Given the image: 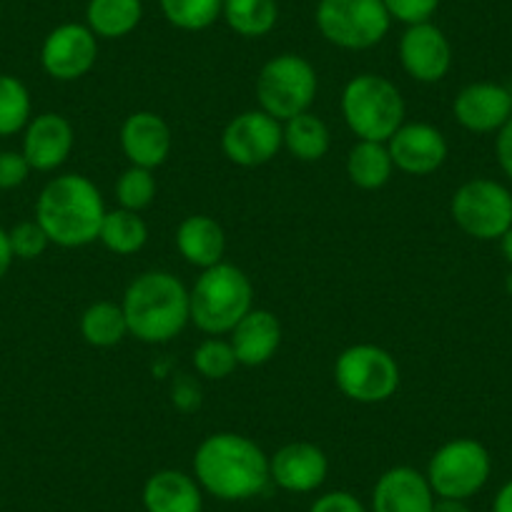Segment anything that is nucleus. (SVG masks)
Instances as JSON below:
<instances>
[{"label": "nucleus", "instance_id": "obj_1", "mask_svg": "<svg viewBox=\"0 0 512 512\" xmlns=\"http://www.w3.org/2000/svg\"><path fill=\"white\" fill-rule=\"evenodd\" d=\"M194 477L201 490L224 502L259 497L272 482L262 447L236 432H216L196 447Z\"/></svg>", "mask_w": 512, "mask_h": 512}, {"label": "nucleus", "instance_id": "obj_2", "mask_svg": "<svg viewBox=\"0 0 512 512\" xmlns=\"http://www.w3.org/2000/svg\"><path fill=\"white\" fill-rule=\"evenodd\" d=\"M106 204L91 179L81 174H63L48 181L36 201V221L51 244L63 249L88 246L101 234Z\"/></svg>", "mask_w": 512, "mask_h": 512}, {"label": "nucleus", "instance_id": "obj_3", "mask_svg": "<svg viewBox=\"0 0 512 512\" xmlns=\"http://www.w3.org/2000/svg\"><path fill=\"white\" fill-rule=\"evenodd\" d=\"M128 334L144 344H166L191 322L189 289L169 272H144L121 302Z\"/></svg>", "mask_w": 512, "mask_h": 512}, {"label": "nucleus", "instance_id": "obj_4", "mask_svg": "<svg viewBox=\"0 0 512 512\" xmlns=\"http://www.w3.org/2000/svg\"><path fill=\"white\" fill-rule=\"evenodd\" d=\"M191 299V322L209 337L229 334L254 309V287L234 264H216L201 272Z\"/></svg>", "mask_w": 512, "mask_h": 512}, {"label": "nucleus", "instance_id": "obj_5", "mask_svg": "<svg viewBox=\"0 0 512 512\" xmlns=\"http://www.w3.org/2000/svg\"><path fill=\"white\" fill-rule=\"evenodd\" d=\"M342 116L359 141L387 144L405 123V98L390 78L359 73L342 91Z\"/></svg>", "mask_w": 512, "mask_h": 512}, {"label": "nucleus", "instance_id": "obj_6", "mask_svg": "<svg viewBox=\"0 0 512 512\" xmlns=\"http://www.w3.org/2000/svg\"><path fill=\"white\" fill-rule=\"evenodd\" d=\"M317 71L307 58L282 53L267 61L256 76V98L264 113L279 123L307 113L317 98Z\"/></svg>", "mask_w": 512, "mask_h": 512}, {"label": "nucleus", "instance_id": "obj_7", "mask_svg": "<svg viewBox=\"0 0 512 512\" xmlns=\"http://www.w3.org/2000/svg\"><path fill=\"white\" fill-rule=\"evenodd\" d=\"M334 382L347 400L379 405L395 397L400 387V367L387 349L377 344H354L337 357Z\"/></svg>", "mask_w": 512, "mask_h": 512}, {"label": "nucleus", "instance_id": "obj_8", "mask_svg": "<svg viewBox=\"0 0 512 512\" xmlns=\"http://www.w3.org/2000/svg\"><path fill=\"white\" fill-rule=\"evenodd\" d=\"M314 21L324 41L344 51L374 48L392 26L382 0H319Z\"/></svg>", "mask_w": 512, "mask_h": 512}, {"label": "nucleus", "instance_id": "obj_9", "mask_svg": "<svg viewBox=\"0 0 512 512\" xmlns=\"http://www.w3.org/2000/svg\"><path fill=\"white\" fill-rule=\"evenodd\" d=\"M490 452L482 442L470 437H457L445 442L427 465V482L437 497L467 500L485 487L490 477Z\"/></svg>", "mask_w": 512, "mask_h": 512}, {"label": "nucleus", "instance_id": "obj_10", "mask_svg": "<svg viewBox=\"0 0 512 512\" xmlns=\"http://www.w3.org/2000/svg\"><path fill=\"white\" fill-rule=\"evenodd\" d=\"M450 211L455 224L472 239H502L512 226V194L492 179H472L455 191Z\"/></svg>", "mask_w": 512, "mask_h": 512}, {"label": "nucleus", "instance_id": "obj_11", "mask_svg": "<svg viewBox=\"0 0 512 512\" xmlns=\"http://www.w3.org/2000/svg\"><path fill=\"white\" fill-rule=\"evenodd\" d=\"M284 146L282 123L272 118L269 113L244 111L226 123L224 134H221V149L224 156L236 166L254 169L264 166L279 154Z\"/></svg>", "mask_w": 512, "mask_h": 512}, {"label": "nucleus", "instance_id": "obj_12", "mask_svg": "<svg viewBox=\"0 0 512 512\" xmlns=\"http://www.w3.org/2000/svg\"><path fill=\"white\" fill-rule=\"evenodd\" d=\"M98 58V38L81 23H63L53 28L41 46V66L56 81H78Z\"/></svg>", "mask_w": 512, "mask_h": 512}, {"label": "nucleus", "instance_id": "obj_13", "mask_svg": "<svg viewBox=\"0 0 512 512\" xmlns=\"http://www.w3.org/2000/svg\"><path fill=\"white\" fill-rule=\"evenodd\" d=\"M392 164L407 176H430L447 161V139L430 123H402L387 141Z\"/></svg>", "mask_w": 512, "mask_h": 512}, {"label": "nucleus", "instance_id": "obj_14", "mask_svg": "<svg viewBox=\"0 0 512 512\" xmlns=\"http://www.w3.org/2000/svg\"><path fill=\"white\" fill-rule=\"evenodd\" d=\"M400 63L417 83H437L450 71L452 46L435 23H415L400 38Z\"/></svg>", "mask_w": 512, "mask_h": 512}, {"label": "nucleus", "instance_id": "obj_15", "mask_svg": "<svg viewBox=\"0 0 512 512\" xmlns=\"http://www.w3.org/2000/svg\"><path fill=\"white\" fill-rule=\"evenodd\" d=\"M329 475V460L322 447L312 442H289L269 457V477L284 492L307 495L324 485Z\"/></svg>", "mask_w": 512, "mask_h": 512}, {"label": "nucleus", "instance_id": "obj_16", "mask_svg": "<svg viewBox=\"0 0 512 512\" xmlns=\"http://www.w3.org/2000/svg\"><path fill=\"white\" fill-rule=\"evenodd\" d=\"M452 113L472 134H492L512 118V93L497 83H470L457 93Z\"/></svg>", "mask_w": 512, "mask_h": 512}, {"label": "nucleus", "instance_id": "obj_17", "mask_svg": "<svg viewBox=\"0 0 512 512\" xmlns=\"http://www.w3.org/2000/svg\"><path fill=\"white\" fill-rule=\"evenodd\" d=\"M76 134L66 116L61 113H41L31 118L23 131L21 154L31 164L33 171H56L71 156Z\"/></svg>", "mask_w": 512, "mask_h": 512}, {"label": "nucleus", "instance_id": "obj_18", "mask_svg": "<svg viewBox=\"0 0 512 512\" xmlns=\"http://www.w3.org/2000/svg\"><path fill=\"white\" fill-rule=\"evenodd\" d=\"M435 500L427 475L410 465H397L374 482L372 512H432Z\"/></svg>", "mask_w": 512, "mask_h": 512}, {"label": "nucleus", "instance_id": "obj_19", "mask_svg": "<svg viewBox=\"0 0 512 512\" xmlns=\"http://www.w3.org/2000/svg\"><path fill=\"white\" fill-rule=\"evenodd\" d=\"M171 128L154 111H136L121 126V149L131 166L141 169H159L171 154Z\"/></svg>", "mask_w": 512, "mask_h": 512}, {"label": "nucleus", "instance_id": "obj_20", "mask_svg": "<svg viewBox=\"0 0 512 512\" xmlns=\"http://www.w3.org/2000/svg\"><path fill=\"white\" fill-rule=\"evenodd\" d=\"M229 334L236 359L244 367L267 364L282 344V324L269 309H251Z\"/></svg>", "mask_w": 512, "mask_h": 512}, {"label": "nucleus", "instance_id": "obj_21", "mask_svg": "<svg viewBox=\"0 0 512 512\" xmlns=\"http://www.w3.org/2000/svg\"><path fill=\"white\" fill-rule=\"evenodd\" d=\"M146 512H201L204 490L196 477L181 470H159L146 480L141 492Z\"/></svg>", "mask_w": 512, "mask_h": 512}, {"label": "nucleus", "instance_id": "obj_22", "mask_svg": "<svg viewBox=\"0 0 512 512\" xmlns=\"http://www.w3.org/2000/svg\"><path fill=\"white\" fill-rule=\"evenodd\" d=\"M176 249L191 267H199L204 272L224 262V229L206 214L186 216L176 229Z\"/></svg>", "mask_w": 512, "mask_h": 512}, {"label": "nucleus", "instance_id": "obj_23", "mask_svg": "<svg viewBox=\"0 0 512 512\" xmlns=\"http://www.w3.org/2000/svg\"><path fill=\"white\" fill-rule=\"evenodd\" d=\"M144 18L141 0H88L86 26L96 38H123L136 31Z\"/></svg>", "mask_w": 512, "mask_h": 512}, {"label": "nucleus", "instance_id": "obj_24", "mask_svg": "<svg viewBox=\"0 0 512 512\" xmlns=\"http://www.w3.org/2000/svg\"><path fill=\"white\" fill-rule=\"evenodd\" d=\"M392 156L387 144L379 141H357L347 154V176L354 186L364 191L382 189L392 179Z\"/></svg>", "mask_w": 512, "mask_h": 512}, {"label": "nucleus", "instance_id": "obj_25", "mask_svg": "<svg viewBox=\"0 0 512 512\" xmlns=\"http://www.w3.org/2000/svg\"><path fill=\"white\" fill-rule=\"evenodd\" d=\"M282 131L284 149H287L294 159L307 161V164L324 159L329 146H332V136H329L327 123L309 111L284 121Z\"/></svg>", "mask_w": 512, "mask_h": 512}, {"label": "nucleus", "instance_id": "obj_26", "mask_svg": "<svg viewBox=\"0 0 512 512\" xmlns=\"http://www.w3.org/2000/svg\"><path fill=\"white\" fill-rule=\"evenodd\" d=\"M98 241H101L108 251H113V254L131 256L146 246V241H149V226L141 219L139 211H106Z\"/></svg>", "mask_w": 512, "mask_h": 512}, {"label": "nucleus", "instance_id": "obj_27", "mask_svg": "<svg viewBox=\"0 0 512 512\" xmlns=\"http://www.w3.org/2000/svg\"><path fill=\"white\" fill-rule=\"evenodd\" d=\"M221 16L236 36L264 38L279 21L277 0H224Z\"/></svg>", "mask_w": 512, "mask_h": 512}, {"label": "nucleus", "instance_id": "obj_28", "mask_svg": "<svg viewBox=\"0 0 512 512\" xmlns=\"http://www.w3.org/2000/svg\"><path fill=\"white\" fill-rule=\"evenodd\" d=\"M81 334L91 347L108 349L123 342L128 334L126 314L121 304L113 302H96L83 312L81 317Z\"/></svg>", "mask_w": 512, "mask_h": 512}, {"label": "nucleus", "instance_id": "obj_29", "mask_svg": "<svg viewBox=\"0 0 512 512\" xmlns=\"http://www.w3.org/2000/svg\"><path fill=\"white\" fill-rule=\"evenodd\" d=\"M31 121V93L16 76L0 73V139L26 131Z\"/></svg>", "mask_w": 512, "mask_h": 512}, {"label": "nucleus", "instance_id": "obj_30", "mask_svg": "<svg viewBox=\"0 0 512 512\" xmlns=\"http://www.w3.org/2000/svg\"><path fill=\"white\" fill-rule=\"evenodd\" d=\"M166 21L179 31H206L221 16L224 0H159Z\"/></svg>", "mask_w": 512, "mask_h": 512}, {"label": "nucleus", "instance_id": "obj_31", "mask_svg": "<svg viewBox=\"0 0 512 512\" xmlns=\"http://www.w3.org/2000/svg\"><path fill=\"white\" fill-rule=\"evenodd\" d=\"M116 199L121 209L144 211L156 199V179L154 171L141 169V166H128L116 181Z\"/></svg>", "mask_w": 512, "mask_h": 512}, {"label": "nucleus", "instance_id": "obj_32", "mask_svg": "<svg viewBox=\"0 0 512 512\" xmlns=\"http://www.w3.org/2000/svg\"><path fill=\"white\" fill-rule=\"evenodd\" d=\"M234 347L229 339L209 337L194 349V367L204 379H226L236 369Z\"/></svg>", "mask_w": 512, "mask_h": 512}, {"label": "nucleus", "instance_id": "obj_33", "mask_svg": "<svg viewBox=\"0 0 512 512\" xmlns=\"http://www.w3.org/2000/svg\"><path fill=\"white\" fill-rule=\"evenodd\" d=\"M8 239H11V249L16 259H23V262H33L38 256H43V251L48 249L51 239L43 231V226L33 221H21V224L13 226L8 231Z\"/></svg>", "mask_w": 512, "mask_h": 512}, {"label": "nucleus", "instance_id": "obj_34", "mask_svg": "<svg viewBox=\"0 0 512 512\" xmlns=\"http://www.w3.org/2000/svg\"><path fill=\"white\" fill-rule=\"evenodd\" d=\"M392 21H400L405 26L427 23L440 8V0H382Z\"/></svg>", "mask_w": 512, "mask_h": 512}, {"label": "nucleus", "instance_id": "obj_35", "mask_svg": "<svg viewBox=\"0 0 512 512\" xmlns=\"http://www.w3.org/2000/svg\"><path fill=\"white\" fill-rule=\"evenodd\" d=\"M31 164L21 151H0V191L18 189L31 176Z\"/></svg>", "mask_w": 512, "mask_h": 512}, {"label": "nucleus", "instance_id": "obj_36", "mask_svg": "<svg viewBox=\"0 0 512 512\" xmlns=\"http://www.w3.org/2000/svg\"><path fill=\"white\" fill-rule=\"evenodd\" d=\"M171 405L179 412H194L201 407V387L191 374H174V379H171Z\"/></svg>", "mask_w": 512, "mask_h": 512}, {"label": "nucleus", "instance_id": "obj_37", "mask_svg": "<svg viewBox=\"0 0 512 512\" xmlns=\"http://www.w3.org/2000/svg\"><path fill=\"white\" fill-rule=\"evenodd\" d=\"M309 512H369L367 507L362 505L359 497H354L352 492L347 490H334L327 492V495L317 497L309 507Z\"/></svg>", "mask_w": 512, "mask_h": 512}, {"label": "nucleus", "instance_id": "obj_38", "mask_svg": "<svg viewBox=\"0 0 512 512\" xmlns=\"http://www.w3.org/2000/svg\"><path fill=\"white\" fill-rule=\"evenodd\" d=\"M495 154H497V164H500V169L505 171L507 179L512 181V118L500 128V131H497Z\"/></svg>", "mask_w": 512, "mask_h": 512}, {"label": "nucleus", "instance_id": "obj_39", "mask_svg": "<svg viewBox=\"0 0 512 512\" xmlns=\"http://www.w3.org/2000/svg\"><path fill=\"white\" fill-rule=\"evenodd\" d=\"M13 249H11V239H8V231L0 226V279L6 277L11 272V264H13Z\"/></svg>", "mask_w": 512, "mask_h": 512}, {"label": "nucleus", "instance_id": "obj_40", "mask_svg": "<svg viewBox=\"0 0 512 512\" xmlns=\"http://www.w3.org/2000/svg\"><path fill=\"white\" fill-rule=\"evenodd\" d=\"M492 512H512V480L500 487L495 502H492Z\"/></svg>", "mask_w": 512, "mask_h": 512}, {"label": "nucleus", "instance_id": "obj_41", "mask_svg": "<svg viewBox=\"0 0 512 512\" xmlns=\"http://www.w3.org/2000/svg\"><path fill=\"white\" fill-rule=\"evenodd\" d=\"M432 512H470L467 500H452V497H437Z\"/></svg>", "mask_w": 512, "mask_h": 512}, {"label": "nucleus", "instance_id": "obj_42", "mask_svg": "<svg viewBox=\"0 0 512 512\" xmlns=\"http://www.w3.org/2000/svg\"><path fill=\"white\" fill-rule=\"evenodd\" d=\"M500 246H502V254H505V259L512 264V226L505 231V234H502Z\"/></svg>", "mask_w": 512, "mask_h": 512}, {"label": "nucleus", "instance_id": "obj_43", "mask_svg": "<svg viewBox=\"0 0 512 512\" xmlns=\"http://www.w3.org/2000/svg\"><path fill=\"white\" fill-rule=\"evenodd\" d=\"M505 287H507V292H510V294H512V272H510V274H507V279H505Z\"/></svg>", "mask_w": 512, "mask_h": 512}, {"label": "nucleus", "instance_id": "obj_44", "mask_svg": "<svg viewBox=\"0 0 512 512\" xmlns=\"http://www.w3.org/2000/svg\"><path fill=\"white\" fill-rule=\"evenodd\" d=\"M510 93H512V91H510Z\"/></svg>", "mask_w": 512, "mask_h": 512}]
</instances>
